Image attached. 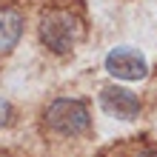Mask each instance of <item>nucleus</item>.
<instances>
[{
    "mask_svg": "<svg viewBox=\"0 0 157 157\" xmlns=\"http://www.w3.org/2000/svg\"><path fill=\"white\" fill-rule=\"evenodd\" d=\"M37 34H40V43L46 46L49 52L54 54H69L71 49L77 46L80 34H83V26L69 9H43L40 14V23H37Z\"/></svg>",
    "mask_w": 157,
    "mask_h": 157,
    "instance_id": "f257e3e1",
    "label": "nucleus"
},
{
    "mask_svg": "<svg viewBox=\"0 0 157 157\" xmlns=\"http://www.w3.org/2000/svg\"><path fill=\"white\" fill-rule=\"evenodd\" d=\"M46 126L60 137H80L83 132H89L91 126V114L89 106L77 97H57L52 100L46 109Z\"/></svg>",
    "mask_w": 157,
    "mask_h": 157,
    "instance_id": "f03ea898",
    "label": "nucleus"
},
{
    "mask_svg": "<svg viewBox=\"0 0 157 157\" xmlns=\"http://www.w3.org/2000/svg\"><path fill=\"white\" fill-rule=\"evenodd\" d=\"M103 66L114 80H123V83H137V80H143L149 75V60L134 46H114L106 54Z\"/></svg>",
    "mask_w": 157,
    "mask_h": 157,
    "instance_id": "7ed1b4c3",
    "label": "nucleus"
},
{
    "mask_svg": "<svg viewBox=\"0 0 157 157\" xmlns=\"http://www.w3.org/2000/svg\"><path fill=\"white\" fill-rule=\"evenodd\" d=\"M97 103H100V109H103L109 117H114V120H126V123L137 120V117H140V112H143L140 97H137L132 89L117 86V83H109V86L100 89Z\"/></svg>",
    "mask_w": 157,
    "mask_h": 157,
    "instance_id": "20e7f679",
    "label": "nucleus"
},
{
    "mask_svg": "<svg viewBox=\"0 0 157 157\" xmlns=\"http://www.w3.org/2000/svg\"><path fill=\"white\" fill-rule=\"evenodd\" d=\"M23 14L12 6H0V52L9 54L23 37Z\"/></svg>",
    "mask_w": 157,
    "mask_h": 157,
    "instance_id": "39448f33",
    "label": "nucleus"
},
{
    "mask_svg": "<svg viewBox=\"0 0 157 157\" xmlns=\"http://www.w3.org/2000/svg\"><path fill=\"white\" fill-rule=\"evenodd\" d=\"M12 117H14V109H12V103H9V100H6L3 94H0V128L12 123Z\"/></svg>",
    "mask_w": 157,
    "mask_h": 157,
    "instance_id": "423d86ee",
    "label": "nucleus"
},
{
    "mask_svg": "<svg viewBox=\"0 0 157 157\" xmlns=\"http://www.w3.org/2000/svg\"><path fill=\"white\" fill-rule=\"evenodd\" d=\"M137 157H157V151H154V149H149V151H140Z\"/></svg>",
    "mask_w": 157,
    "mask_h": 157,
    "instance_id": "0eeeda50",
    "label": "nucleus"
}]
</instances>
